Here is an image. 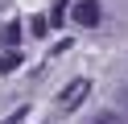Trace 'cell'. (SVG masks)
Listing matches in <instances>:
<instances>
[{"label":"cell","mask_w":128,"mask_h":124,"mask_svg":"<svg viewBox=\"0 0 128 124\" xmlns=\"http://www.w3.org/2000/svg\"><path fill=\"white\" fill-rule=\"evenodd\" d=\"M0 41H4V46L12 50V46H17V41H21V25H17V21H8V25H4V29H0Z\"/></svg>","instance_id":"3957f363"},{"label":"cell","mask_w":128,"mask_h":124,"mask_svg":"<svg viewBox=\"0 0 128 124\" xmlns=\"http://www.w3.org/2000/svg\"><path fill=\"white\" fill-rule=\"evenodd\" d=\"M87 124H128V120H124L120 112H95V116H91Z\"/></svg>","instance_id":"277c9868"},{"label":"cell","mask_w":128,"mask_h":124,"mask_svg":"<svg viewBox=\"0 0 128 124\" xmlns=\"http://www.w3.org/2000/svg\"><path fill=\"white\" fill-rule=\"evenodd\" d=\"M99 17H103V8L95 4V0H78V4H74V21L87 25V29H95V25H99Z\"/></svg>","instance_id":"7a4b0ae2"},{"label":"cell","mask_w":128,"mask_h":124,"mask_svg":"<svg viewBox=\"0 0 128 124\" xmlns=\"http://www.w3.org/2000/svg\"><path fill=\"white\" fill-rule=\"evenodd\" d=\"M62 21H66V4L58 0V4H54V13H50V25H62Z\"/></svg>","instance_id":"8992f818"},{"label":"cell","mask_w":128,"mask_h":124,"mask_svg":"<svg viewBox=\"0 0 128 124\" xmlns=\"http://www.w3.org/2000/svg\"><path fill=\"white\" fill-rule=\"evenodd\" d=\"M17 62H21L17 54H0V74H8V70H12V66H17Z\"/></svg>","instance_id":"5b68a950"},{"label":"cell","mask_w":128,"mask_h":124,"mask_svg":"<svg viewBox=\"0 0 128 124\" xmlns=\"http://www.w3.org/2000/svg\"><path fill=\"white\" fill-rule=\"evenodd\" d=\"M29 29H33V33H37V37H42V33H46V29H50V21H46V17H37V21H33V25H29Z\"/></svg>","instance_id":"52a82bcc"},{"label":"cell","mask_w":128,"mask_h":124,"mask_svg":"<svg viewBox=\"0 0 128 124\" xmlns=\"http://www.w3.org/2000/svg\"><path fill=\"white\" fill-rule=\"evenodd\" d=\"M87 91H91V83H87V79H74V83L58 95V112H74V107L87 99Z\"/></svg>","instance_id":"6da1fadb"},{"label":"cell","mask_w":128,"mask_h":124,"mask_svg":"<svg viewBox=\"0 0 128 124\" xmlns=\"http://www.w3.org/2000/svg\"><path fill=\"white\" fill-rule=\"evenodd\" d=\"M4 4H8V0H0V8H4Z\"/></svg>","instance_id":"ba28073f"}]
</instances>
